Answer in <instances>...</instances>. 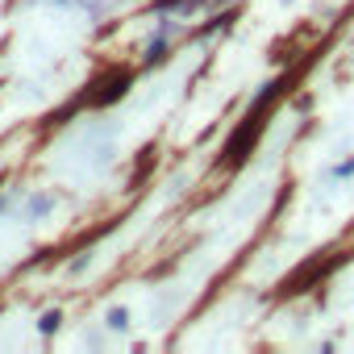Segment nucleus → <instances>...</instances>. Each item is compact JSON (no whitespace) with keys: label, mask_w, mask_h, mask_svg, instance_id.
I'll return each mask as SVG.
<instances>
[]
</instances>
